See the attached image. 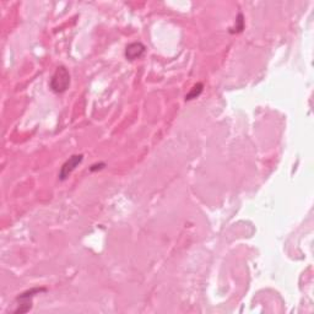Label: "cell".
<instances>
[{"label": "cell", "instance_id": "7a4b0ae2", "mask_svg": "<svg viewBox=\"0 0 314 314\" xmlns=\"http://www.w3.org/2000/svg\"><path fill=\"white\" fill-rule=\"evenodd\" d=\"M42 292H47V288L46 287H36L31 288V290H27L25 292H22L21 295H18L16 297V302H17V308L14 311L15 314H25L27 312H30L32 309V301H33V297L36 295L42 294Z\"/></svg>", "mask_w": 314, "mask_h": 314}, {"label": "cell", "instance_id": "5b68a950", "mask_svg": "<svg viewBox=\"0 0 314 314\" xmlns=\"http://www.w3.org/2000/svg\"><path fill=\"white\" fill-rule=\"evenodd\" d=\"M203 90H204L203 83H197V85H195L194 87H193L192 90H190L189 94H188L187 96H185V101H192V99H198V97H199L200 95H201Z\"/></svg>", "mask_w": 314, "mask_h": 314}, {"label": "cell", "instance_id": "8992f818", "mask_svg": "<svg viewBox=\"0 0 314 314\" xmlns=\"http://www.w3.org/2000/svg\"><path fill=\"white\" fill-rule=\"evenodd\" d=\"M244 30V20H243V15L242 14H238L236 18V26L234 29H231V33H239Z\"/></svg>", "mask_w": 314, "mask_h": 314}, {"label": "cell", "instance_id": "52a82bcc", "mask_svg": "<svg viewBox=\"0 0 314 314\" xmlns=\"http://www.w3.org/2000/svg\"><path fill=\"white\" fill-rule=\"evenodd\" d=\"M104 167H106V164H103V162H99V164L92 165V166L90 167V171L96 172V171H99V169H103Z\"/></svg>", "mask_w": 314, "mask_h": 314}, {"label": "cell", "instance_id": "3957f363", "mask_svg": "<svg viewBox=\"0 0 314 314\" xmlns=\"http://www.w3.org/2000/svg\"><path fill=\"white\" fill-rule=\"evenodd\" d=\"M83 155H73L68 161L65 162L64 165L62 166L59 172V179L60 181H65V179H68L69 176L75 171L76 167L83 162Z\"/></svg>", "mask_w": 314, "mask_h": 314}, {"label": "cell", "instance_id": "6da1fadb", "mask_svg": "<svg viewBox=\"0 0 314 314\" xmlns=\"http://www.w3.org/2000/svg\"><path fill=\"white\" fill-rule=\"evenodd\" d=\"M50 86L55 94H63L70 86V74L65 66H58L55 73L50 78Z\"/></svg>", "mask_w": 314, "mask_h": 314}, {"label": "cell", "instance_id": "277c9868", "mask_svg": "<svg viewBox=\"0 0 314 314\" xmlns=\"http://www.w3.org/2000/svg\"><path fill=\"white\" fill-rule=\"evenodd\" d=\"M145 46L140 42H134V43L128 44L125 48V58L128 60H136L141 58L145 53Z\"/></svg>", "mask_w": 314, "mask_h": 314}]
</instances>
